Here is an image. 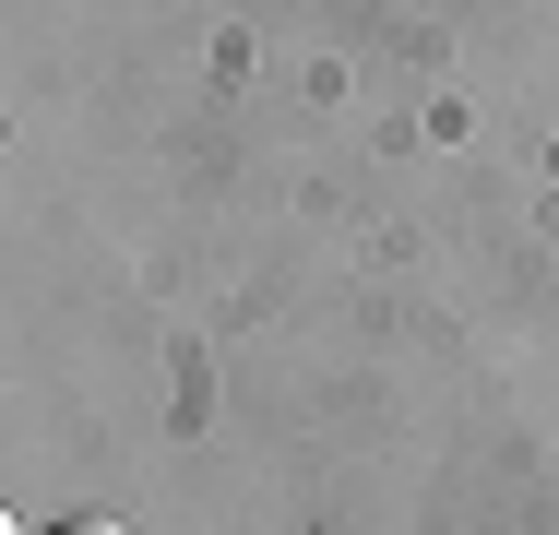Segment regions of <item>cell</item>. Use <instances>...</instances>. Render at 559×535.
Instances as JSON below:
<instances>
[{
	"label": "cell",
	"mask_w": 559,
	"mask_h": 535,
	"mask_svg": "<svg viewBox=\"0 0 559 535\" xmlns=\"http://www.w3.org/2000/svg\"><path fill=\"white\" fill-rule=\"evenodd\" d=\"M48 535H131V524H108V512H72V524H48Z\"/></svg>",
	"instance_id": "obj_1"
}]
</instances>
